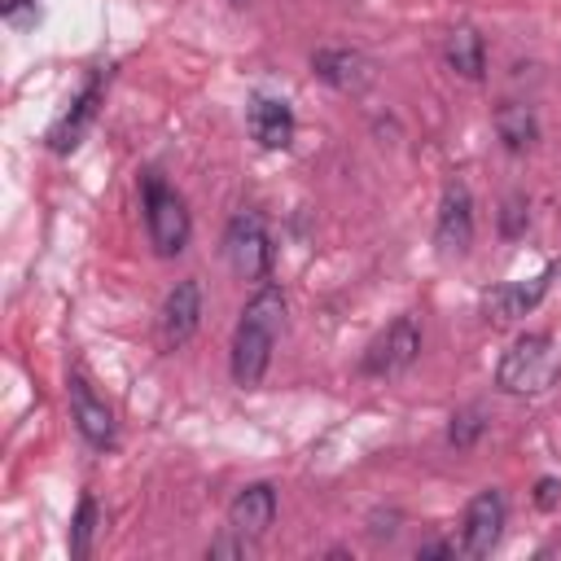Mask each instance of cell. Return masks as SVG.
<instances>
[{"label":"cell","mask_w":561,"mask_h":561,"mask_svg":"<svg viewBox=\"0 0 561 561\" xmlns=\"http://www.w3.org/2000/svg\"><path fill=\"white\" fill-rule=\"evenodd\" d=\"M280 324H285V294L263 280L250 294V302L241 307V320H237V333H232L228 368H232V381L241 390H250V386L263 381V373L272 364V346H276Z\"/></svg>","instance_id":"6da1fadb"},{"label":"cell","mask_w":561,"mask_h":561,"mask_svg":"<svg viewBox=\"0 0 561 561\" xmlns=\"http://www.w3.org/2000/svg\"><path fill=\"white\" fill-rule=\"evenodd\" d=\"M557 368H561V364H557L552 337H548V333H526V337H517V342L504 351V359H500V368H495V386L508 390V394H539V390L552 386Z\"/></svg>","instance_id":"7a4b0ae2"},{"label":"cell","mask_w":561,"mask_h":561,"mask_svg":"<svg viewBox=\"0 0 561 561\" xmlns=\"http://www.w3.org/2000/svg\"><path fill=\"white\" fill-rule=\"evenodd\" d=\"M145 228H149V245L162 259H171L188 245V232H193L188 206L162 175H145Z\"/></svg>","instance_id":"3957f363"},{"label":"cell","mask_w":561,"mask_h":561,"mask_svg":"<svg viewBox=\"0 0 561 561\" xmlns=\"http://www.w3.org/2000/svg\"><path fill=\"white\" fill-rule=\"evenodd\" d=\"M224 254L241 280H267L272 272V237L259 210H237L224 228Z\"/></svg>","instance_id":"277c9868"},{"label":"cell","mask_w":561,"mask_h":561,"mask_svg":"<svg viewBox=\"0 0 561 561\" xmlns=\"http://www.w3.org/2000/svg\"><path fill=\"white\" fill-rule=\"evenodd\" d=\"M416 355H421V324H416V316H399V320L364 351L359 373H364V377H399V373H408V368L416 364Z\"/></svg>","instance_id":"5b68a950"},{"label":"cell","mask_w":561,"mask_h":561,"mask_svg":"<svg viewBox=\"0 0 561 561\" xmlns=\"http://www.w3.org/2000/svg\"><path fill=\"white\" fill-rule=\"evenodd\" d=\"M504 495L495 486L478 491L469 504H465V522H460V552L465 557H491L500 535H504Z\"/></svg>","instance_id":"8992f818"},{"label":"cell","mask_w":561,"mask_h":561,"mask_svg":"<svg viewBox=\"0 0 561 561\" xmlns=\"http://www.w3.org/2000/svg\"><path fill=\"white\" fill-rule=\"evenodd\" d=\"M434 245H438L447 259H460V254H469V245H473V197H469V184H465V180H451V184L443 188L438 224H434Z\"/></svg>","instance_id":"52a82bcc"},{"label":"cell","mask_w":561,"mask_h":561,"mask_svg":"<svg viewBox=\"0 0 561 561\" xmlns=\"http://www.w3.org/2000/svg\"><path fill=\"white\" fill-rule=\"evenodd\" d=\"M202 324V285L197 276H184L171 285V294L162 298V311H158V337L167 351H180Z\"/></svg>","instance_id":"ba28073f"},{"label":"cell","mask_w":561,"mask_h":561,"mask_svg":"<svg viewBox=\"0 0 561 561\" xmlns=\"http://www.w3.org/2000/svg\"><path fill=\"white\" fill-rule=\"evenodd\" d=\"M66 390H70V416H75L83 443L96 447V451L114 447V412H110V403L92 390V381H88L83 373H70V386H66Z\"/></svg>","instance_id":"9c48e42d"},{"label":"cell","mask_w":561,"mask_h":561,"mask_svg":"<svg viewBox=\"0 0 561 561\" xmlns=\"http://www.w3.org/2000/svg\"><path fill=\"white\" fill-rule=\"evenodd\" d=\"M552 276H557V263H548V267H543L539 276H530V280H508V285H495V289L482 298V311H486V320H495V324H508V320H517V316L535 311V307H539V298L548 294Z\"/></svg>","instance_id":"30bf717a"},{"label":"cell","mask_w":561,"mask_h":561,"mask_svg":"<svg viewBox=\"0 0 561 561\" xmlns=\"http://www.w3.org/2000/svg\"><path fill=\"white\" fill-rule=\"evenodd\" d=\"M276 522V491L267 482H250L232 495L228 504V530L245 535V539H263Z\"/></svg>","instance_id":"8fae6325"},{"label":"cell","mask_w":561,"mask_h":561,"mask_svg":"<svg viewBox=\"0 0 561 561\" xmlns=\"http://www.w3.org/2000/svg\"><path fill=\"white\" fill-rule=\"evenodd\" d=\"M311 70L337 92H364L373 83V61L355 48H320L311 57Z\"/></svg>","instance_id":"7c38bea8"},{"label":"cell","mask_w":561,"mask_h":561,"mask_svg":"<svg viewBox=\"0 0 561 561\" xmlns=\"http://www.w3.org/2000/svg\"><path fill=\"white\" fill-rule=\"evenodd\" d=\"M101 88H105V70H96V75L83 83V92L70 101V110L57 118V127L48 131V145H53L57 153H70V149L83 140L88 123L96 118V105H101Z\"/></svg>","instance_id":"4fadbf2b"},{"label":"cell","mask_w":561,"mask_h":561,"mask_svg":"<svg viewBox=\"0 0 561 561\" xmlns=\"http://www.w3.org/2000/svg\"><path fill=\"white\" fill-rule=\"evenodd\" d=\"M245 118H250V136L263 149H289V140H294V110H289V101H280V96H254Z\"/></svg>","instance_id":"5bb4252c"},{"label":"cell","mask_w":561,"mask_h":561,"mask_svg":"<svg viewBox=\"0 0 561 561\" xmlns=\"http://www.w3.org/2000/svg\"><path fill=\"white\" fill-rule=\"evenodd\" d=\"M491 123H495V136L508 153H526L539 140V123H535V110L526 101H500Z\"/></svg>","instance_id":"9a60e30c"},{"label":"cell","mask_w":561,"mask_h":561,"mask_svg":"<svg viewBox=\"0 0 561 561\" xmlns=\"http://www.w3.org/2000/svg\"><path fill=\"white\" fill-rule=\"evenodd\" d=\"M443 57L469 83H478L486 75V44H482V35L473 26H451L447 39H443Z\"/></svg>","instance_id":"2e32d148"},{"label":"cell","mask_w":561,"mask_h":561,"mask_svg":"<svg viewBox=\"0 0 561 561\" xmlns=\"http://www.w3.org/2000/svg\"><path fill=\"white\" fill-rule=\"evenodd\" d=\"M96 522H101L96 500H92V491H83V495H79V508H75V526H70V557H88V552H92Z\"/></svg>","instance_id":"e0dca14e"},{"label":"cell","mask_w":561,"mask_h":561,"mask_svg":"<svg viewBox=\"0 0 561 561\" xmlns=\"http://www.w3.org/2000/svg\"><path fill=\"white\" fill-rule=\"evenodd\" d=\"M482 430H486V416H482V408H465V412H456V416H451V425H447V438H451L456 447H473V443L482 438Z\"/></svg>","instance_id":"ac0fdd59"},{"label":"cell","mask_w":561,"mask_h":561,"mask_svg":"<svg viewBox=\"0 0 561 561\" xmlns=\"http://www.w3.org/2000/svg\"><path fill=\"white\" fill-rule=\"evenodd\" d=\"M526 224H530V202H526L522 193L504 197V206H500V232H504V237H522Z\"/></svg>","instance_id":"d6986e66"},{"label":"cell","mask_w":561,"mask_h":561,"mask_svg":"<svg viewBox=\"0 0 561 561\" xmlns=\"http://www.w3.org/2000/svg\"><path fill=\"white\" fill-rule=\"evenodd\" d=\"M39 18V4L35 0H4V22L9 26H31Z\"/></svg>","instance_id":"ffe728a7"},{"label":"cell","mask_w":561,"mask_h":561,"mask_svg":"<svg viewBox=\"0 0 561 561\" xmlns=\"http://www.w3.org/2000/svg\"><path fill=\"white\" fill-rule=\"evenodd\" d=\"M254 543L245 539V535H237V539H215L210 543V557H245Z\"/></svg>","instance_id":"44dd1931"},{"label":"cell","mask_w":561,"mask_h":561,"mask_svg":"<svg viewBox=\"0 0 561 561\" xmlns=\"http://www.w3.org/2000/svg\"><path fill=\"white\" fill-rule=\"evenodd\" d=\"M535 504H539V508H557V504H561V482L543 478V482L535 486Z\"/></svg>","instance_id":"7402d4cb"},{"label":"cell","mask_w":561,"mask_h":561,"mask_svg":"<svg viewBox=\"0 0 561 561\" xmlns=\"http://www.w3.org/2000/svg\"><path fill=\"white\" fill-rule=\"evenodd\" d=\"M416 557H451V548L447 543H425V548H416Z\"/></svg>","instance_id":"603a6c76"},{"label":"cell","mask_w":561,"mask_h":561,"mask_svg":"<svg viewBox=\"0 0 561 561\" xmlns=\"http://www.w3.org/2000/svg\"><path fill=\"white\" fill-rule=\"evenodd\" d=\"M228 4H232V9H241V4H250V0H228Z\"/></svg>","instance_id":"cb8c5ba5"}]
</instances>
